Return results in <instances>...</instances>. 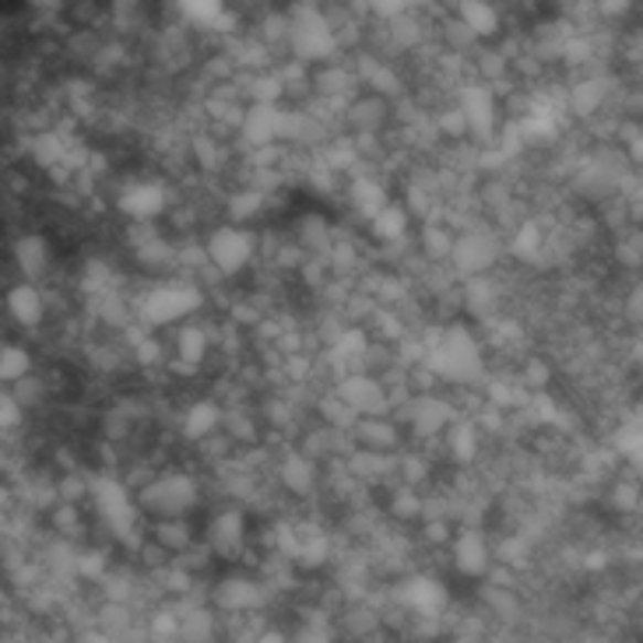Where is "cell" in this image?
Returning a JSON list of instances; mask_svg holds the SVG:
<instances>
[{
  "mask_svg": "<svg viewBox=\"0 0 643 643\" xmlns=\"http://www.w3.org/2000/svg\"><path fill=\"white\" fill-rule=\"evenodd\" d=\"M135 506L141 517H191L201 506V482L191 471H159L144 489L135 493Z\"/></svg>",
  "mask_w": 643,
  "mask_h": 643,
  "instance_id": "6da1fadb",
  "label": "cell"
},
{
  "mask_svg": "<svg viewBox=\"0 0 643 643\" xmlns=\"http://www.w3.org/2000/svg\"><path fill=\"white\" fill-rule=\"evenodd\" d=\"M204 257L207 264L225 278L233 281L239 278L247 268H254L257 264V233L254 229H243V225H229L222 222L215 225L212 233H207L204 239Z\"/></svg>",
  "mask_w": 643,
  "mask_h": 643,
  "instance_id": "7a4b0ae2",
  "label": "cell"
},
{
  "mask_svg": "<svg viewBox=\"0 0 643 643\" xmlns=\"http://www.w3.org/2000/svg\"><path fill=\"white\" fill-rule=\"evenodd\" d=\"M204 545L212 548V556L236 559L247 548V510L236 503L215 510L204 527Z\"/></svg>",
  "mask_w": 643,
  "mask_h": 643,
  "instance_id": "3957f363",
  "label": "cell"
},
{
  "mask_svg": "<svg viewBox=\"0 0 643 643\" xmlns=\"http://www.w3.org/2000/svg\"><path fill=\"white\" fill-rule=\"evenodd\" d=\"M450 562L464 577H482L493 570V542L482 527H458L450 538Z\"/></svg>",
  "mask_w": 643,
  "mask_h": 643,
  "instance_id": "277c9868",
  "label": "cell"
},
{
  "mask_svg": "<svg viewBox=\"0 0 643 643\" xmlns=\"http://www.w3.org/2000/svg\"><path fill=\"white\" fill-rule=\"evenodd\" d=\"M405 440V429L394 419H358L352 426V443L355 450L366 453H394Z\"/></svg>",
  "mask_w": 643,
  "mask_h": 643,
  "instance_id": "5b68a950",
  "label": "cell"
},
{
  "mask_svg": "<svg viewBox=\"0 0 643 643\" xmlns=\"http://www.w3.org/2000/svg\"><path fill=\"white\" fill-rule=\"evenodd\" d=\"M218 429H222V405L215 397H197V401H191L180 411V437L191 447Z\"/></svg>",
  "mask_w": 643,
  "mask_h": 643,
  "instance_id": "8992f818",
  "label": "cell"
},
{
  "mask_svg": "<svg viewBox=\"0 0 643 643\" xmlns=\"http://www.w3.org/2000/svg\"><path fill=\"white\" fill-rule=\"evenodd\" d=\"M4 307H8V317L14 320V324L40 328L43 317H46V292L40 286H32V281H18V286L8 289Z\"/></svg>",
  "mask_w": 643,
  "mask_h": 643,
  "instance_id": "52a82bcc",
  "label": "cell"
},
{
  "mask_svg": "<svg viewBox=\"0 0 643 643\" xmlns=\"http://www.w3.org/2000/svg\"><path fill=\"white\" fill-rule=\"evenodd\" d=\"M260 598H264V583L254 580V577H243V574L225 577L215 588V604H218V609L239 612V615H247L250 609H257Z\"/></svg>",
  "mask_w": 643,
  "mask_h": 643,
  "instance_id": "ba28073f",
  "label": "cell"
},
{
  "mask_svg": "<svg viewBox=\"0 0 643 643\" xmlns=\"http://www.w3.org/2000/svg\"><path fill=\"white\" fill-rule=\"evenodd\" d=\"M366 229H369L373 239H381V247H390V243L408 239L411 215H408V207H405V204L387 201V204L381 207V212H376V215L366 222Z\"/></svg>",
  "mask_w": 643,
  "mask_h": 643,
  "instance_id": "9c48e42d",
  "label": "cell"
},
{
  "mask_svg": "<svg viewBox=\"0 0 643 643\" xmlns=\"http://www.w3.org/2000/svg\"><path fill=\"white\" fill-rule=\"evenodd\" d=\"M14 268L22 271L25 281H32L35 286V278H43L50 271V243L46 236H22V239H14Z\"/></svg>",
  "mask_w": 643,
  "mask_h": 643,
  "instance_id": "30bf717a",
  "label": "cell"
},
{
  "mask_svg": "<svg viewBox=\"0 0 643 643\" xmlns=\"http://www.w3.org/2000/svg\"><path fill=\"white\" fill-rule=\"evenodd\" d=\"M458 22L475 35L479 43H485V40H493V35L500 32V8H493V4H482V0H468V4H458Z\"/></svg>",
  "mask_w": 643,
  "mask_h": 643,
  "instance_id": "8fae6325",
  "label": "cell"
},
{
  "mask_svg": "<svg viewBox=\"0 0 643 643\" xmlns=\"http://www.w3.org/2000/svg\"><path fill=\"white\" fill-rule=\"evenodd\" d=\"M32 373V355L22 345H0V384H18Z\"/></svg>",
  "mask_w": 643,
  "mask_h": 643,
  "instance_id": "7c38bea8",
  "label": "cell"
}]
</instances>
